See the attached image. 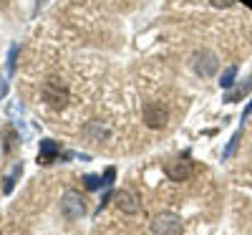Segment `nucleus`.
Listing matches in <instances>:
<instances>
[{
	"instance_id": "nucleus-1",
	"label": "nucleus",
	"mask_w": 252,
	"mask_h": 235,
	"mask_svg": "<svg viewBox=\"0 0 252 235\" xmlns=\"http://www.w3.org/2000/svg\"><path fill=\"white\" fill-rule=\"evenodd\" d=\"M40 99H43L46 106H51V109H63V106L71 101V91L61 78H46L40 83Z\"/></svg>"
},
{
	"instance_id": "nucleus-2",
	"label": "nucleus",
	"mask_w": 252,
	"mask_h": 235,
	"mask_svg": "<svg viewBox=\"0 0 252 235\" xmlns=\"http://www.w3.org/2000/svg\"><path fill=\"white\" fill-rule=\"evenodd\" d=\"M184 225L177 212H159L152 220V235H182Z\"/></svg>"
},
{
	"instance_id": "nucleus-3",
	"label": "nucleus",
	"mask_w": 252,
	"mask_h": 235,
	"mask_svg": "<svg viewBox=\"0 0 252 235\" xmlns=\"http://www.w3.org/2000/svg\"><path fill=\"white\" fill-rule=\"evenodd\" d=\"M61 212H63L66 220H81L83 215H86V200H83L81 192L68 190L61 200Z\"/></svg>"
},
{
	"instance_id": "nucleus-4",
	"label": "nucleus",
	"mask_w": 252,
	"mask_h": 235,
	"mask_svg": "<svg viewBox=\"0 0 252 235\" xmlns=\"http://www.w3.org/2000/svg\"><path fill=\"white\" fill-rule=\"evenodd\" d=\"M194 172V164L189 162V157H174L164 164V175L169 177L172 182H187Z\"/></svg>"
},
{
	"instance_id": "nucleus-5",
	"label": "nucleus",
	"mask_w": 252,
	"mask_h": 235,
	"mask_svg": "<svg viewBox=\"0 0 252 235\" xmlns=\"http://www.w3.org/2000/svg\"><path fill=\"white\" fill-rule=\"evenodd\" d=\"M217 66H220L217 56H215L212 51H207V48H202V51H197V53L192 56V69H194V74H197V76H202V78L215 76Z\"/></svg>"
},
{
	"instance_id": "nucleus-6",
	"label": "nucleus",
	"mask_w": 252,
	"mask_h": 235,
	"mask_svg": "<svg viewBox=\"0 0 252 235\" xmlns=\"http://www.w3.org/2000/svg\"><path fill=\"white\" fill-rule=\"evenodd\" d=\"M144 124L149 126V129H164L166 126V109L161 104L152 101V104H144Z\"/></svg>"
},
{
	"instance_id": "nucleus-7",
	"label": "nucleus",
	"mask_w": 252,
	"mask_h": 235,
	"mask_svg": "<svg viewBox=\"0 0 252 235\" xmlns=\"http://www.w3.org/2000/svg\"><path fill=\"white\" fill-rule=\"evenodd\" d=\"M114 200H116V207L121 212H126V215H136V212L141 210V202L136 197V192H131V190H116Z\"/></svg>"
},
{
	"instance_id": "nucleus-8",
	"label": "nucleus",
	"mask_w": 252,
	"mask_h": 235,
	"mask_svg": "<svg viewBox=\"0 0 252 235\" xmlns=\"http://www.w3.org/2000/svg\"><path fill=\"white\" fill-rule=\"evenodd\" d=\"M56 159H61V144L53 139H43L38 149V164H53Z\"/></svg>"
},
{
	"instance_id": "nucleus-9",
	"label": "nucleus",
	"mask_w": 252,
	"mask_h": 235,
	"mask_svg": "<svg viewBox=\"0 0 252 235\" xmlns=\"http://www.w3.org/2000/svg\"><path fill=\"white\" fill-rule=\"evenodd\" d=\"M20 175H23V162H15V167H13L10 172H8V175L3 177V195H10Z\"/></svg>"
},
{
	"instance_id": "nucleus-10",
	"label": "nucleus",
	"mask_w": 252,
	"mask_h": 235,
	"mask_svg": "<svg viewBox=\"0 0 252 235\" xmlns=\"http://www.w3.org/2000/svg\"><path fill=\"white\" fill-rule=\"evenodd\" d=\"M250 91H252V76H250V78H245V83H240L237 89H232V91H227L224 101H227V104H235V101H240L242 96H247Z\"/></svg>"
},
{
	"instance_id": "nucleus-11",
	"label": "nucleus",
	"mask_w": 252,
	"mask_h": 235,
	"mask_svg": "<svg viewBox=\"0 0 252 235\" xmlns=\"http://www.w3.org/2000/svg\"><path fill=\"white\" fill-rule=\"evenodd\" d=\"M235 76H237V66L224 69V74H222V78H220V86H222V89H232V86H235Z\"/></svg>"
},
{
	"instance_id": "nucleus-12",
	"label": "nucleus",
	"mask_w": 252,
	"mask_h": 235,
	"mask_svg": "<svg viewBox=\"0 0 252 235\" xmlns=\"http://www.w3.org/2000/svg\"><path fill=\"white\" fill-rule=\"evenodd\" d=\"M240 139H242V132H235V137H232V139H229V144H227V149H224V152H222V157H224V159H229V157H232V155H235V149H237V144H240Z\"/></svg>"
},
{
	"instance_id": "nucleus-13",
	"label": "nucleus",
	"mask_w": 252,
	"mask_h": 235,
	"mask_svg": "<svg viewBox=\"0 0 252 235\" xmlns=\"http://www.w3.org/2000/svg\"><path fill=\"white\" fill-rule=\"evenodd\" d=\"M15 142H18V134H15V129H13V126H5V152H13Z\"/></svg>"
},
{
	"instance_id": "nucleus-14",
	"label": "nucleus",
	"mask_w": 252,
	"mask_h": 235,
	"mask_svg": "<svg viewBox=\"0 0 252 235\" xmlns=\"http://www.w3.org/2000/svg\"><path fill=\"white\" fill-rule=\"evenodd\" d=\"M83 185H86V190H98V187H103V180L96 175H86L83 177Z\"/></svg>"
},
{
	"instance_id": "nucleus-15",
	"label": "nucleus",
	"mask_w": 252,
	"mask_h": 235,
	"mask_svg": "<svg viewBox=\"0 0 252 235\" xmlns=\"http://www.w3.org/2000/svg\"><path fill=\"white\" fill-rule=\"evenodd\" d=\"M15 56H18V46H10V53H8V71L10 74L15 71Z\"/></svg>"
},
{
	"instance_id": "nucleus-16",
	"label": "nucleus",
	"mask_w": 252,
	"mask_h": 235,
	"mask_svg": "<svg viewBox=\"0 0 252 235\" xmlns=\"http://www.w3.org/2000/svg\"><path fill=\"white\" fill-rule=\"evenodd\" d=\"M209 3H212L215 8H229V5L235 3V0H209Z\"/></svg>"
},
{
	"instance_id": "nucleus-17",
	"label": "nucleus",
	"mask_w": 252,
	"mask_h": 235,
	"mask_svg": "<svg viewBox=\"0 0 252 235\" xmlns=\"http://www.w3.org/2000/svg\"><path fill=\"white\" fill-rule=\"evenodd\" d=\"M5 94H8V83H5V81H0V99H3Z\"/></svg>"
},
{
	"instance_id": "nucleus-18",
	"label": "nucleus",
	"mask_w": 252,
	"mask_h": 235,
	"mask_svg": "<svg viewBox=\"0 0 252 235\" xmlns=\"http://www.w3.org/2000/svg\"><path fill=\"white\" fill-rule=\"evenodd\" d=\"M250 112H252V101H250V104H247V106H245V112H242V121H245V119H247V117H250Z\"/></svg>"
},
{
	"instance_id": "nucleus-19",
	"label": "nucleus",
	"mask_w": 252,
	"mask_h": 235,
	"mask_svg": "<svg viewBox=\"0 0 252 235\" xmlns=\"http://www.w3.org/2000/svg\"><path fill=\"white\" fill-rule=\"evenodd\" d=\"M245 5H250V8H252V0H245Z\"/></svg>"
}]
</instances>
